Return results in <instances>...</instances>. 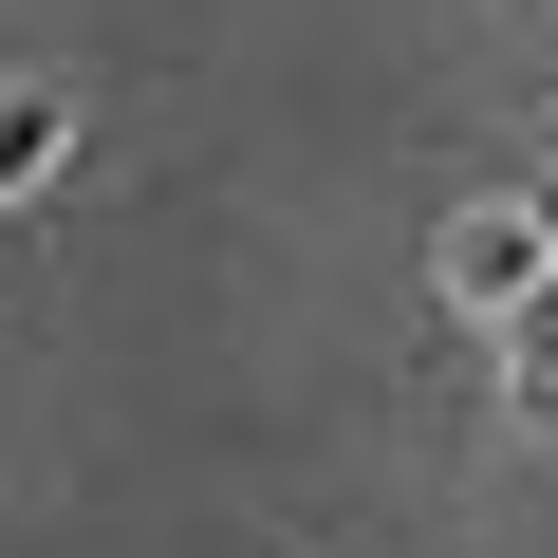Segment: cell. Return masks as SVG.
I'll list each match as a JSON object with an SVG mask.
<instances>
[{"mask_svg":"<svg viewBox=\"0 0 558 558\" xmlns=\"http://www.w3.org/2000/svg\"><path fill=\"white\" fill-rule=\"evenodd\" d=\"M428 260H447V299H465L484 336H521V317H539V279H558V242H539L521 205H465V223H447Z\"/></svg>","mask_w":558,"mask_h":558,"instance_id":"1","label":"cell"},{"mask_svg":"<svg viewBox=\"0 0 558 558\" xmlns=\"http://www.w3.org/2000/svg\"><path fill=\"white\" fill-rule=\"evenodd\" d=\"M57 149H75V94H38V75H20V94H0V205H20Z\"/></svg>","mask_w":558,"mask_h":558,"instance_id":"2","label":"cell"},{"mask_svg":"<svg viewBox=\"0 0 558 558\" xmlns=\"http://www.w3.org/2000/svg\"><path fill=\"white\" fill-rule=\"evenodd\" d=\"M502 373H521V391H558V279H539V317L502 336Z\"/></svg>","mask_w":558,"mask_h":558,"instance_id":"3","label":"cell"}]
</instances>
